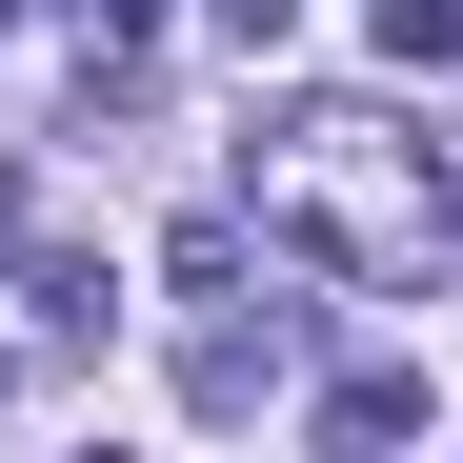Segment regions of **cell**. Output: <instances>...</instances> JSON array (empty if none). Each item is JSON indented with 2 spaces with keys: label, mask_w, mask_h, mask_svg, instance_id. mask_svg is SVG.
<instances>
[{
  "label": "cell",
  "mask_w": 463,
  "mask_h": 463,
  "mask_svg": "<svg viewBox=\"0 0 463 463\" xmlns=\"http://www.w3.org/2000/svg\"><path fill=\"white\" fill-rule=\"evenodd\" d=\"M262 242H323L343 282H423L443 262V162L383 101H323V121L262 141Z\"/></svg>",
  "instance_id": "6da1fadb"
},
{
  "label": "cell",
  "mask_w": 463,
  "mask_h": 463,
  "mask_svg": "<svg viewBox=\"0 0 463 463\" xmlns=\"http://www.w3.org/2000/svg\"><path fill=\"white\" fill-rule=\"evenodd\" d=\"M282 383H302V323H282V302H262V323H202V343H182V403H202V423L282 403Z\"/></svg>",
  "instance_id": "7a4b0ae2"
},
{
  "label": "cell",
  "mask_w": 463,
  "mask_h": 463,
  "mask_svg": "<svg viewBox=\"0 0 463 463\" xmlns=\"http://www.w3.org/2000/svg\"><path fill=\"white\" fill-rule=\"evenodd\" d=\"M403 423H423V383H403V363H363V383H323V443H403Z\"/></svg>",
  "instance_id": "3957f363"
},
{
  "label": "cell",
  "mask_w": 463,
  "mask_h": 463,
  "mask_svg": "<svg viewBox=\"0 0 463 463\" xmlns=\"http://www.w3.org/2000/svg\"><path fill=\"white\" fill-rule=\"evenodd\" d=\"M383 61H463V0H383Z\"/></svg>",
  "instance_id": "277c9868"
},
{
  "label": "cell",
  "mask_w": 463,
  "mask_h": 463,
  "mask_svg": "<svg viewBox=\"0 0 463 463\" xmlns=\"http://www.w3.org/2000/svg\"><path fill=\"white\" fill-rule=\"evenodd\" d=\"M222 21H242V41H282V21H302V0H222Z\"/></svg>",
  "instance_id": "5b68a950"
},
{
  "label": "cell",
  "mask_w": 463,
  "mask_h": 463,
  "mask_svg": "<svg viewBox=\"0 0 463 463\" xmlns=\"http://www.w3.org/2000/svg\"><path fill=\"white\" fill-rule=\"evenodd\" d=\"M81 21H101V41H141V0H81Z\"/></svg>",
  "instance_id": "8992f818"
},
{
  "label": "cell",
  "mask_w": 463,
  "mask_h": 463,
  "mask_svg": "<svg viewBox=\"0 0 463 463\" xmlns=\"http://www.w3.org/2000/svg\"><path fill=\"white\" fill-rule=\"evenodd\" d=\"M0 21H21V0H0Z\"/></svg>",
  "instance_id": "52a82bcc"
},
{
  "label": "cell",
  "mask_w": 463,
  "mask_h": 463,
  "mask_svg": "<svg viewBox=\"0 0 463 463\" xmlns=\"http://www.w3.org/2000/svg\"><path fill=\"white\" fill-rule=\"evenodd\" d=\"M0 383H21V363H0Z\"/></svg>",
  "instance_id": "ba28073f"
}]
</instances>
